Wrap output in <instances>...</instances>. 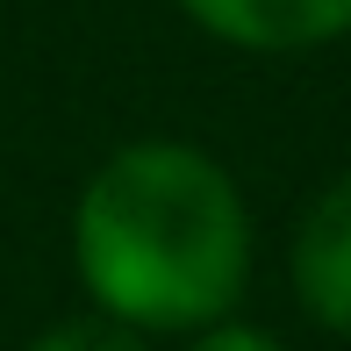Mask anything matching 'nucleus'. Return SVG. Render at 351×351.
<instances>
[{"mask_svg":"<svg viewBox=\"0 0 351 351\" xmlns=\"http://www.w3.org/2000/svg\"><path fill=\"white\" fill-rule=\"evenodd\" d=\"M86 294L122 330H208L251 273V215L237 180L194 143H122L72 215Z\"/></svg>","mask_w":351,"mask_h":351,"instance_id":"f257e3e1","label":"nucleus"},{"mask_svg":"<svg viewBox=\"0 0 351 351\" xmlns=\"http://www.w3.org/2000/svg\"><path fill=\"white\" fill-rule=\"evenodd\" d=\"M294 294L323 330L351 337V172L315 194V208L294 230Z\"/></svg>","mask_w":351,"mask_h":351,"instance_id":"f03ea898","label":"nucleus"},{"mask_svg":"<svg viewBox=\"0 0 351 351\" xmlns=\"http://www.w3.org/2000/svg\"><path fill=\"white\" fill-rule=\"evenodd\" d=\"M180 8L237 51H315L351 36V0H180Z\"/></svg>","mask_w":351,"mask_h":351,"instance_id":"7ed1b4c3","label":"nucleus"},{"mask_svg":"<svg viewBox=\"0 0 351 351\" xmlns=\"http://www.w3.org/2000/svg\"><path fill=\"white\" fill-rule=\"evenodd\" d=\"M29 351H143V337H136V330H122V323H108V315H79V323L43 330Z\"/></svg>","mask_w":351,"mask_h":351,"instance_id":"20e7f679","label":"nucleus"},{"mask_svg":"<svg viewBox=\"0 0 351 351\" xmlns=\"http://www.w3.org/2000/svg\"><path fill=\"white\" fill-rule=\"evenodd\" d=\"M194 351H287L273 330H251V323H230V315H222V323H208L194 337Z\"/></svg>","mask_w":351,"mask_h":351,"instance_id":"39448f33","label":"nucleus"}]
</instances>
